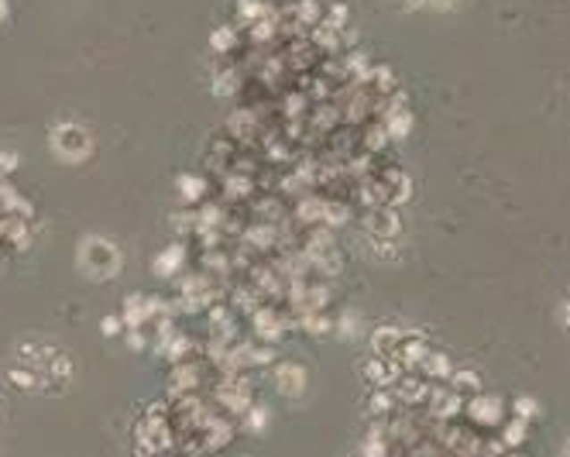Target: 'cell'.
Returning <instances> with one entry per match:
<instances>
[{
    "label": "cell",
    "mask_w": 570,
    "mask_h": 457,
    "mask_svg": "<svg viewBox=\"0 0 570 457\" xmlns=\"http://www.w3.org/2000/svg\"><path fill=\"white\" fill-rule=\"evenodd\" d=\"M104 334H117V317H107V320H104Z\"/></svg>",
    "instance_id": "obj_1"
}]
</instances>
